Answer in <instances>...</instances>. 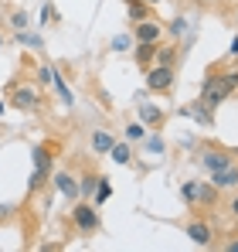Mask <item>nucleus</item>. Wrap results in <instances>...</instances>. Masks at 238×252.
<instances>
[{
	"mask_svg": "<svg viewBox=\"0 0 238 252\" xmlns=\"http://www.w3.org/2000/svg\"><path fill=\"white\" fill-rule=\"evenodd\" d=\"M55 184H58V191L65 198H79V177H72L68 170H58L55 174Z\"/></svg>",
	"mask_w": 238,
	"mask_h": 252,
	"instance_id": "f8f14e48",
	"label": "nucleus"
},
{
	"mask_svg": "<svg viewBox=\"0 0 238 252\" xmlns=\"http://www.w3.org/2000/svg\"><path fill=\"white\" fill-rule=\"evenodd\" d=\"M147 3H150V7H153V3H163V0H147Z\"/></svg>",
	"mask_w": 238,
	"mask_h": 252,
	"instance_id": "c85d7f7f",
	"label": "nucleus"
},
{
	"mask_svg": "<svg viewBox=\"0 0 238 252\" xmlns=\"http://www.w3.org/2000/svg\"><path fill=\"white\" fill-rule=\"evenodd\" d=\"M44 95L38 92V85H28V82H10L7 85V106L21 109V113H34L41 109Z\"/></svg>",
	"mask_w": 238,
	"mask_h": 252,
	"instance_id": "f03ea898",
	"label": "nucleus"
},
{
	"mask_svg": "<svg viewBox=\"0 0 238 252\" xmlns=\"http://www.w3.org/2000/svg\"><path fill=\"white\" fill-rule=\"evenodd\" d=\"M51 85H55V89H58V95H61L68 106H72V89L65 85V75H58V72H55V82H51Z\"/></svg>",
	"mask_w": 238,
	"mask_h": 252,
	"instance_id": "a211bd4d",
	"label": "nucleus"
},
{
	"mask_svg": "<svg viewBox=\"0 0 238 252\" xmlns=\"http://www.w3.org/2000/svg\"><path fill=\"white\" fill-rule=\"evenodd\" d=\"M170 31H174V34H184V31H187V24H184V21H180V17H177V21H174V24H170Z\"/></svg>",
	"mask_w": 238,
	"mask_h": 252,
	"instance_id": "393cba45",
	"label": "nucleus"
},
{
	"mask_svg": "<svg viewBox=\"0 0 238 252\" xmlns=\"http://www.w3.org/2000/svg\"><path fill=\"white\" fill-rule=\"evenodd\" d=\"M109 157H113L116 164H129V160H133V150H129V143H113Z\"/></svg>",
	"mask_w": 238,
	"mask_h": 252,
	"instance_id": "f3484780",
	"label": "nucleus"
},
{
	"mask_svg": "<svg viewBox=\"0 0 238 252\" xmlns=\"http://www.w3.org/2000/svg\"><path fill=\"white\" fill-rule=\"evenodd\" d=\"M126 136H129V140H143V136H147V126H143V123L126 126Z\"/></svg>",
	"mask_w": 238,
	"mask_h": 252,
	"instance_id": "4be33fe9",
	"label": "nucleus"
},
{
	"mask_svg": "<svg viewBox=\"0 0 238 252\" xmlns=\"http://www.w3.org/2000/svg\"><path fill=\"white\" fill-rule=\"evenodd\" d=\"M225 249H228V252H238V239H232V242H228Z\"/></svg>",
	"mask_w": 238,
	"mask_h": 252,
	"instance_id": "cd10ccee",
	"label": "nucleus"
},
{
	"mask_svg": "<svg viewBox=\"0 0 238 252\" xmlns=\"http://www.w3.org/2000/svg\"><path fill=\"white\" fill-rule=\"evenodd\" d=\"M72 221H75V228H79L82 235H95L99 225H102V218H99V205L75 201V205H72Z\"/></svg>",
	"mask_w": 238,
	"mask_h": 252,
	"instance_id": "20e7f679",
	"label": "nucleus"
},
{
	"mask_svg": "<svg viewBox=\"0 0 238 252\" xmlns=\"http://www.w3.org/2000/svg\"><path fill=\"white\" fill-rule=\"evenodd\" d=\"M147 150H150V154H163V140H160V136L147 140Z\"/></svg>",
	"mask_w": 238,
	"mask_h": 252,
	"instance_id": "5701e85b",
	"label": "nucleus"
},
{
	"mask_svg": "<svg viewBox=\"0 0 238 252\" xmlns=\"http://www.w3.org/2000/svg\"><path fill=\"white\" fill-rule=\"evenodd\" d=\"M177 62H180V48H177V44H157V58H153V65L177 68Z\"/></svg>",
	"mask_w": 238,
	"mask_h": 252,
	"instance_id": "9b49d317",
	"label": "nucleus"
},
{
	"mask_svg": "<svg viewBox=\"0 0 238 252\" xmlns=\"http://www.w3.org/2000/svg\"><path fill=\"white\" fill-rule=\"evenodd\" d=\"M163 38V28H160L157 21H136V28H133V41H147V44H157Z\"/></svg>",
	"mask_w": 238,
	"mask_h": 252,
	"instance_id": "6e6552de",
	"label": "nucleus"
},
{
	"mask_svg": "<svg viewBox=\"0 0 238 252\" xmlns=\"http://www.w3.org/2000/svg\"><path fill=\"white\" fill-rule=\"evenodd\" d=\"M228 55H232V58H238V34L232 38V48H228Z\"/></svg>",
	"mask_w": 238,
	"mask_h": 252,
	"instance_id": "bb28decb",
	"label": "nucleus"
},
{
	"mask_svg": "<svg viewBox=\"0 0 238 252\" xmlns=\"http://www.w3.org/2000/svg\"><path fill=\"white\" fill-rule=\"evenodd\" d=\"M113 143H116V140H113L106 129H95V133H92V150H95V154H109Z\"/></svg>",
	"mask_w": 238,
	"mask_h": 252,
	"instance_id": "dca6fc26",
	"label": "nucleus"
},
{
	"mask_svg": "<svg viewBox=\"0 0 238 252\" xmlns=\"http://www.w3.org/2000/svg\"><path fill=\"white\" fill-rule=\"evenodd\" d=\"M235 14H238V3H235Z\"/></svg>",
	"mask_w": 238,
	"mask_h": 252,
	"instance_id": "7c9ffc66",
	"label": "nucleus"
},
{
	"mask_svg": "<svg viewBox=\"0 0 238 252\" xmlns=\"http://www.w3.org/2000/svg\"><path fill=\"white\" fill-rule=\"evenodd\" d=\"M174 79H177V72L167 68V65H150V68H147V89H150L153 95H167V92L174 89Z\"/></svg>",
	"mask_w": 238,
	"mask_h": 252,
	"instance_id": "39448f33",
	"label": "nucleus"
},
{
	"mask_svg": "<svg viewBox=\"0 0 238 252\" xmlns=\"http://www.w3.org/2000/svg\"><path fill=\"white\" fill-rule=\"evenodd\" d=\"M126 14H129L133 21H147V17H150V3H147V0H126Z\"/></svg>",
	"mask_w": 238,
	"mask_h": 252,
	"instance_id": "2eb2a0df",
	"label": "nucleus"
},
{
	"mask_svg": "<svg viewBox=\"0 0 238 252\" xmlns=\"http://www.w3.org/2000/svg\"><path fill=\"white\" fill-rule=\"evenodd\" d=\"M211 184H214L218 191H225V188H238V167H235V164H228V167L214 170V174H211Z\"/></svg>",
	"mask_w": 238,
	"mask_h": 252,
	"instance_id": "1a4fd4ad",
	"label": "nucleus"
},
{
	"mask_svg": "<svg viewBox=\"0 0 238 252\" xmlns=\"http://www.w3.org/2000/svg\"><path fill=\"white\" fill-rule=\"evenodd\" d=\"M235 89H238V68L228 65V62H214V65H208V72H204L198 102H204L208 109H214V106H221Z\"/></svg>",
	"mask_w": 238,
	"mask_h": 252,
	"instance_id": "f257e3e1",
	"label": "nucleus"
},
{
	"mask_svg": "<svg viewBox=\"0 0 238 252\" xmlns=\"http://www.w3.org/2000/svg\"><path fill=\"white\" fill-rule=\"evenodd\" d=\"M129 44H136L133 34H119V38H113V51H129Z\"/></svg>",
	"mask_w": 238,
	"mask_h": 252,
	"instance_id": "aec40b11",
	"label": "nucleus"
},
{
	"mask_svg": "<svg viewBox=\"0 0 238 252\" xmlns=\"http://www.w3.org/2000/svg\"><path fill=\"white\" fill-rule=\"evenodd\" d=\"M228 215H232V218H235V221H238V194H235V198H232V201H228Z\"/></svg>",
	"mask_w": 238,
	"mask_h": 252,
	"instance_id": "a878e982",
	"label": "nucleus"
},
{
	"mask_svg": "<svg viewBox=\"0 0 238 252\" xmlns=\"http://www.w3.org/2000/svg\"><path fill=\"white\" fill-rule=\"evenodd\" d=\"M201 164H204L208 174H214V170L235 164V154H232L228 147H221V143H211V147H204V150H201Z\"/></svg>",
	"mask_w": 238,
	"mask_h": 252,
	"instance_id": "423d86ee",
	"label": "nucleus"
},
{
	"mask_svg": "<svg viewBox=\"0 0 238 252\" xmlns=\"http://www.w3.org/2000/svg\"><path fill=\"white\" fill-rule=\"evenodd\" d=\"M184 232H187V239H191L194 246H214V228H211L208 218H201V215L184 225Z\"/></svg>",
	"mask_w": 238,
	"mask_h": 252,
	"instance_id": "0eeeda50",
	"label": "nucleus"
},
{
	"mask_svg": "<svg viewBox=\"0 0 238 252\" xmlns=\"http://www.w3.org/2000/svg\"><path fill=\"white\" fill-rule=\"evenodd\" d=\"M180 194H184V201L191 205V208H211V205H218V188L214 184H201V181H187V184H180Z\"/></svg>",
	"mask_w": 238,
	"mask_h": 252,
	"instance_id": "7ed1b4c3",
	"label": "nucleus"
},
{
	"mask_svg": "<svg viewBox=\"0 0 238 252\" xmlns=\"http://www.w3.org/2000/svg\"><path fill=\"white\" fill-rule=\"evenodd\" d=\"M99 181H102V177H99L95 170L85 167V174L79 177V194H82V198H92V194H95V188H99Z\"/></svg>",
	"mask_w": 238,
	"mask_h": 252,
	"instance_id": "4468645a",
	"label": "nucleus"
},
{
	"mask_svg": "<svg viewBox=\"0 0 238 252\" xmlns=\"http://www.w3.org/2000/svg\"><path fill=\"white\" fill-rule=\"evenodd\" d=\"M160 44V41H157ZM157 44H147V41H136V48H133V58H136V65L147 72L150 65H153V58H157Z\"/></svg>",
	"mask_w": 238,
	"mask_h": 252,
	"instance_id": "9d476101",
	"label": "nucleus"
},
{
	"mask_svg": "<svg viewBox=\"0 0 238 252\" xmlns=\"http://www.w3.org/2000/svg\"><path fill=\"white\" fill-rule=\"evenodd\" d=\"M140 120H143V126L160 129V126H163V109H160V106H150V102H143V106H140Z\"/></svg>",
	"mask_w": 238,
	"mask_h": 252,
	"instance_id": "ddd939ff",
	"label": "nucleus"
},
{
	"mask_svg": "<svg viewBox=\"0 0 238 252\" xmlns=\"http://www.w3.org/2000/svg\"><path fill=\"white\" fill-rule=\"evenodd\" d=\"M38 82L41 85H51V82H55V68H51V65H41V68H38Z\"/></svg>",
	"mask_w": 238,
	"mask_h": 252,
	"instance_id": "412c9836",
	"label": "nucleus"
},
{
	"mask_svg": "<svg viewBox=\"0 0 238 252\" xmlns=\"http://www.w3.org/2000/svg\"><path fill=\"white\" fill-rule=\"evenodd\" d=\"M232 154H235V157H238V150H232Z\"/></svg>",
	"mask_w": 238,
	"mask_h": 252,
	"instance_id": "c756f323",
	"label": "nucleus"
},
{
	"mask_svg": "<svg viewBox=\"0 0 238 252\" xmlns=\"http://www.w3.org/2000/svg\"><path fill=\"white\" fill-rule=\"evenodd\" d=\"M41 21H44V24H55V10H51V3L41 7Z\"/></svg>",
	"mask_w": 238,
	"mask_h": 252,
	"instance_id": "b1692460",
	"label": "nucleus"
},
{
	"mask_svg": "<svg viewBox=\"0 0 238 252\" xmlns=\"http://www.w3.org/2000/svg\"><path fill=\"white\" fill-rule=\"evenodd\" d=\"M10 28H14V31H24V28H28V14H24V10H14V14H10Z\"/></svg>",
	"mask_w": 238,
	"mask_h": 252,
	"instance_id": "6ab92c4d",
	"label": "nucleus"
}]
</instances>
